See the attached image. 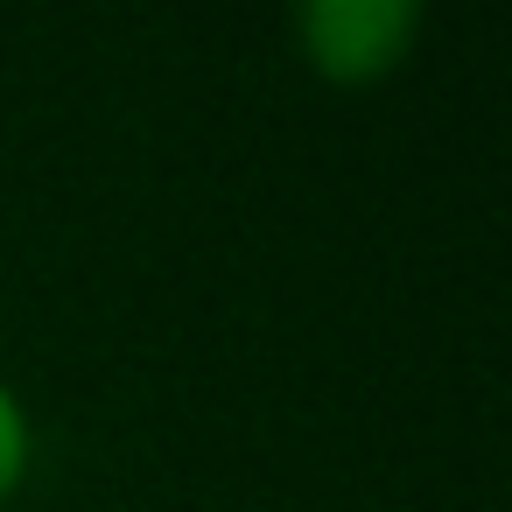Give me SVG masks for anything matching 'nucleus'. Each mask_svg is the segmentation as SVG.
Listing matches in <instances>:
<instances>
[{
    "label": "nucleus",
    "mask_w": 512,
    "mask_h": 512,
    "mask_svg": "<svg viewBox=\"0 0 512 512\" xmlns=\"http://www.w3.org/2000/svg\"><path fill=\"white\" fill-rule=\"evenodd\" d=\"M421 0H302L295 43L316 78L330 85H372L414 57Z\"/></svg>",
    "instance_id": "nucleus-1"
},
{
    "label": "nucleus",
    "mask_w": 512,
    "mask_h": 512,
    "mask_svg": "<svg viewBox=\"0 0 512 512\" xmlns=\"http://www.w3.org/2000/svg\"><path fill=\"white\" fill-rule=\"evenodd\" d=\"M29 463H36V421H29V400L15 393V379L0 372V505L29 484Z\"/></svg>",
    "instance_id": "nucleus-2"
}]
</instances>
